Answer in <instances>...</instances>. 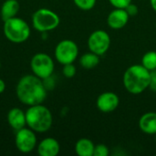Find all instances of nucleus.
I'll list each match as a JSON object with an SVG mask.
<instances>
[{
	"instance_id": "17",
	"label": "nucleus",
	"mask_w": 156,
	"mask_h": 156,
	"mask_svg": "<svg viewBox=\"0 0 156 156\" xmlns=\"http://www.w3.org/2000/svg\"><path fill=\"white\" fill-rule=\"evenodd\" d=\"M100 63V56L90 51L83 54L80 58V66L85 69H92Z\"/></svg>"
},
{
	"instance_id": "2",
	"label": "nucleus",
	"mask_w": 156,
	"mask_h": 156,
	"mask_svg": "<svg viewBox=\"0 0 156 156\" xmlns=\"http://www.w3.org/2000/svg\"><path fill=\"white\" fill-rule=\"evenodd\" d=\"M125 90L131 94H141L150 84V71L142 64H136L129 67L122 78Z\"/></svg>"
},
{
	"instance_id": "20",
	"label": "nucleus",
	"mask_w": 156,
	"mask_h": 156,
	"mask_svg": "<svg viewBox=\"0 0 156 156\" xmlns=\"http://www.w3.org/2000/svg\"><path fill=\"white\" fill-rule=\"evenodd\" d=\"M76 72H77V69L73 63H69V64L63 65L62 73L66 78H68V79L73 78L76 75Z\"/></svg>"
},
{
	"instance_id": "8",
	"label": "nucleus",
	"mask_w": 156,
	"mask_h": 156,
	"mask_svg": "<svg viewBox=\"0 0 156 156\" xmlns=\"http://www.w3.org/2000/svg\"><path fill=\"white\" fill-rule=\"evenodd\" d=\"M111 46V37L110 35L102 30L98 29L93 31L88 38V47L90 51L102 56L105 54Z\"/></svg>"
},
{
	"instance_id": "24",
	"label": "nucleus",
	"mask_w": 156,
	"mask_h": 156,
	"mask_svg": "<svg viewBox=\"0 0 156 156\" xmlns=\"http://www.w3.org/2000/svg\"><path fill=\"white\" fill-rule=\"evenodd\" d=\"M149 88L152 91L156 92V69L150 71V84Z\"/></svg>"
},
{
	"instance_id": "19",
	"label": "nucleus",
	"mask_w": 156,
	"mask_h": 156,
	"mask_svg": "<svg viewBox=\"0 0 156 156\" xmlns=\"http://www.w3.org/2000/svg\"><path fill=\"white\" fill-rule=\"evenodd\" d=\"M96 1L97 0H73L76 6L84 11L92 9L95 6Z\"/></svg>"
},
{
	"instance_id": "1",
	"label": "nucleus",
	"mask_w": 156,
	"mask_h": 156,
	"mask_svg": "<svg viewBox=\"0 0 156 156\" xmlns=\"http://www.w3.org/2000/svg\"><path fill=\"white\" fill-rule=\"evenodd\" d=\"M16 97L25 105L41 104L47 98V88L36 75H25L16 85Z\"/></svg>"
},
{
	"instance_id": "12",
	"label": "nucleus",
	"mask_w": 156,
	"mask_h": 156,
	"mask_svg": "<svg viewBox=\"0 0 156 156\" xmlns=\"http://www.w3.org/2000/svg\"><path fill=\"white\" fill-rule=\"evenodd\" d=\"M60 151L58 142L51 137L43 139L37 145V153L40 156H56Z\"/></svg>"
},
{
	"instance_id": "4",
	"label": "nucleus",
	"mask_w": 156,
	"mask_h": 156,
	"mask_svg": "<svg viewBox=\"0 0 156 156\" xmlns=\"http://www.w3.org/2000/svg\"><path fill=\"white\" fill-rule=\"evenodd\" d=\"M3 31L5 37L9 41L16 44L27 41L30 36L28 24L25 20L16 16L4 21Z\"/></svg>"
},
{
	"instance_id": "14",
	"label": "nucleus",
	"mask_w": 156,
	"mask_h": 156,
	"mask_svg": "<svg viewBox=\"0 0 156 156\" xmlns=\"http://www.w3.org/2000/svg\"><path fill=\"white\" fill-rule=\"evenodd\" d=\"M140 130L146 134H156V112H149L141 116L139 120Z\"/></svg>"
},
{
	"instance_id": "13",
	"label": "nucleus",
	"mask_w": 156,
	"mask_h": 156,
	"mask_svg": "<svg viewBox=\"0 0 156 156\" xmlns=\"http://www.w3.org/2000/svg\"><path fill=\"white\" fill-rule=\"evenodd\" d=\"M7 122L10 127L16 132L27 125L26 112L19 108H13L7 113Z\"/></svg>"
},
{
	"instance_id": "26",
	"label": "nucleus",
	"mask_w": 156,
	"mask_h": 156,
	"mask_svg": "<svg viewBox=\"0 0 156 156\" xmlns=\"http://www.w3.org/2000/svg\"><path fill=\"white\" fill-rule=\"evenodd\" d=\"M150 2H151V5L153 9L156 12V0H150Z\"/></svg>"
},
{
	"instance_id": "5",
	"label": "nucleus",
	"mask_w": 156,
	"mask_h": 156,
	"mask_svg": "<svg viewBox=\"0 0 156 156\" xmlns=\"http://www.w3.org/2000/svg\"><path fill=\"white\" fill-rule=\"evenodd\" d=\"M60 18L54 11L48 8H40L32 16V25L39 32L51 31L58 27Z\"/></svg>"
},
{
	"instance_id": "18",
	"label": "nucleus",
	"mask_w": 156,
	"mask_h": 156,
	"mask_svg": "<svg viewBox=\"0 0 156 156\" xmlns=\"http://www.w3.org/2000/svg\"><path fill=\"white\" fill-rule=\"evenodd\" d=\"M142 65L152 71L156 69V51H148L142 58Z\"/></svg>"
},
{
	"instance_id": "28",
	"label": "nucleus",
	"mask_w": 156,
	"mask_h": 156,
	"mask_svg": "<svg viewBox=\"0 0 156 156\" xmlns=\"http://www.w3.org/2000/svg\"><path fill=\"white\" fill-rule=\"evenodd\" d=\"M155 135H156V134H155Z\"/></svg>"
},
{
	"instance_id": "16",
	"label": "nucleus",
	"mask_w": 156,
	"mask_h": 156,
	"mask_svg": "<svg viewBox=\"0 0 156 156\" xmlns=\"http://www.w3.org/2000/svg\"><path fill=\"white\" fill-rule=\"evenodd\" d=\"M94 144L88 138L80 139L75 144V152L79 156H93Z\"/></svg>"
},
{
	"instance_id": "6",
	"label": "nucleus",
	"mask_w": 156,
	"mask_h": 156,
	"mask_svg": "<svg viewBox=\"0 0 156 156\" xmlns=\"http://www.w3.org/2000/svg\"><path fill=\"white\" fill-rule=\"evenodd\" d=\"M30 67L33 74L43 80L52 76L55 65L49 55L46 53H37L31 58Z\"/></svg>"
},
{
	"instance_id": "23",
	"label": "nucleus",
	"mask_w": 156,
	"mask_h": 156,
	"mask_svg": "<svg viewBox=\"0 0 156 156\" xmlns=\"http://www.w3.org/2000/svg\"><path fill=\"white\" fill-rule=\"evenodd\" d=\"M124 9L126 10V12L128 13V15H129L130 16H136V15L138 14V11H139L138 6H137L136 5H134V4H133V3L129 4Z\"/></svg>"
},
{
	"instance_id": "10",
	"label": "nucleus",
	"mask_w": 156,
	"mask_h": 156,
	"mask_svg": "<svg viewBox=\"0 0 156 156\" xmlns=\"http://www.w3.org/2000/svg\"><path fill=\"white\" fill-rule=\"evenodd\" d=\"M120 104V99L118 95L112 91H106L101 93L96 101L97 108L101 112L109 113L115 111Z\"/></svg>"
},
{
	"instance_id": "15",
	"label": "nucleus",
	"mask_w": 156,
	"mask_h": 156,
	"mask_svg": "<svg viewBox=\"0 0 156 156\" xmlns=\"http://www.w3.org/2000/svg\"><path fill=\"white\" fill-rule=\"evenodd\" d=\"M20 5L17 0H5L1 6V17L3 21L15 17L18 13Z\"/></svg>"
},
{
	"instance_id": "11",
	"label": "nucleus",
	"mask_w": 156,
	"mask_h": 156,
	"mask_svg": "<svg viewBox=\"0 0 156 156\" xmlns=\"http://www.w3.org/2000/svg\"><path fill=\"white\" fill-rule=\"evenodd\" d=\"M129 18L130 16L125 9L115 8L109 14L107 17V23L108 26L112 29H121L127 25Z\"/></svg>"
},
{
	"instance_id": "25",
	"label": "nucleus",
	"mask_w": 156,
	"mask_h": 156,
	"mask_svg": "<svg viewBox=\"0 0 156 156\" xmlns=\"http://www.w3.org/2000/svg\"><path fill=\"white\" fill-rule=\"evenodd\" d=\"M5 90V83L2 79H0V94L3 93Z\"/></svg>"
},
{
	"instance_id": "7",
	"label": "nucleus",
	"mask_w": 156,
	"mask_h": 156,
	"mask_svg": "<svg viewBox=\"0 0 156 156\" xmlns=\"http://www.w3.org/2000/svg\"><path fill=\"white\" fill-rule=\"evenodd\" d=\"M79 55L78 45L70 39H63L55 48V58L62 65L73 63Z\"/></svg>"
},
{
	"instance_id": "22",
	"label": "nucleus",
	"mask_w": 156,
	"mask_h": 156,
	"mask_svg": "<svg viewBox=\"0 0 156 156\" xmlns=\"http://www.w3.org/2000/svg\"><path fill=\"white\" fill-rule=\"evenodd\" d=\"M111 5L115 8H125L129 4L132 3V0H109Z\"/></svg>"
},
{
	"instance_id": "9",
	"label": "nucleus",
	"mask_w": 156,
	"mask_h": 156,
	"mask_svg": "<svg viewBox=\"0 0 156 156\" xmlns=\"http://www.w3.org/2000/svg\"><path fill=\"white\" fill-rule=\"evenodd\" d=\"M15 142L19 152L28 154L31 153L37 146V136L33 130L24 127L16 131Z\"/></svg>"
},
{
	"instance_id": "3",
	"label": "nucleus",
	"mask_w": 156,
	"mask_h": 156,
	"mask_svg": "<svg viewBox=\"0 0 156 156\" xmlns=\"http://www.w3.org/2000/svg\"><path fill=\"white\" fill-rule=\"evenodd\" d=\"M27 125L36 133L48 132L53 123L51 112L44 105L29 106L26 112Z\"/></svg>"
},
{
	"instance_id": "27",
	"label": "nucleus",
	"mask_w": 156,
	"mask_h": 156,
	"mask_svg": "<svg viewBox=\"0 0 156 156\" xmlns=\"http://www.w3.org/2000/svg\"><path fill=\"white\" fill-rule=\"evenodd\" d=\"M0 68H1V62H0Z\"/></svg>"
},
{
	"instance_id": "21",
	"label": "nucleus",
	"mask_w": 156,
	"mask_h": 156,
	"mask_svg": "<svg viewBox=\"0 0 156 156\" xmlns=\"http://www.w3.org/2000/svg\"><path fill=\"white\" fill-rule=\"evenodd\" d=\"M110 154V150L105 144H98L94 147L93 156H108Z\"/></svg>"
}]
</instances>
